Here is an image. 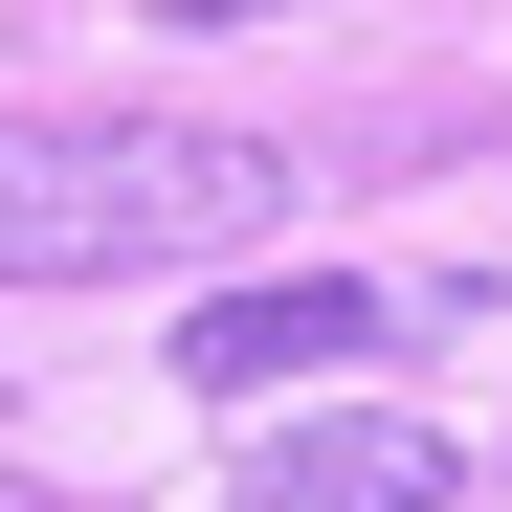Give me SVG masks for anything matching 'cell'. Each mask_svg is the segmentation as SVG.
<instances>
[{
  "instance_id": "obj_5",
  "label": "cell",
  "mask_w": 512,
  "mask_h": 512,
  "mask_svg": "<svg viewBox=\"0 0 512 512\" xmlns=\"http://www.w3.org/2000/svg\"><path fill=\"white\" fill-rule=\"evenodd\" d=\"M0 512H45V490H0Z\"/></svg>"
},
{
  "instance_id": "obj_3",
  "label": "cell",
  "mask_w": 512,
  "mask_h": 512,
  "mask_svg": "<svg viewBox=\"0 0 512 512\" xmlns=\"http://www.w3.org/2000/svg\"><path fill=\"white\" fill-rule=\"evenodd\" d=\"M446 423H401V401H334V423H268V446L223 468V512H446Z\"/></svg>"
},
{
  "instance_id": "obj_1",
  "label": "cell",
  "mask_w": 512,
  "mask_h": 512,
  "mask_svg": "<svg viewBox=\"0 0 512 512\" xmlns=\"http://www.w3.org/2000/svg\"><path fill=\"white\" fill-rule=\"evenodd\" d=\"M290 223L268 134H179V112H0V290H112V268H201V245Z\"/></svg>"
},
{
  "instance_id": "obj_2",
  "label": "cell",
  "mask_w": 512,
  "mask_h": 512,
  "mask_svg": "<svg viewBox=\"0 0 512 512\" xmlns=\"http://www.w3.org/2000/svg\"><path fill=\"white\" fill-rule=\"evenodd\" d=\"M401 334L379 268H268V290H201L179 312V401H290V379H357Z\"/></svg>"
},
{
  "instance_id": "obj_4",
  "label": "cell",
  "mask_w": 512,
  "mask_h": 512,
  "mask_svg": "<svg viewBox=\"0 0 512 512\" xmlns=\"http://www.w3.org/2000/svg\"><path fill=\"white\" fill-rule=\"evenodd\" d=\"M179 23H245V0H179Z\"/></svg>"
}]
</instances>
